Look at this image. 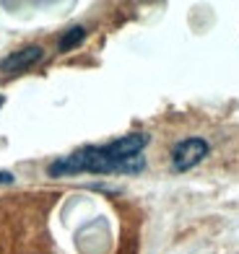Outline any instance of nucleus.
<instances>
[{"label": "nucleus", "instance_id": "3", "mask_svg": "<svg viewBox=\"0 0 239 254\" xmlns=\"http://www.w3.org/2000/svg\"><path fill=\"white\" fill-rule=\"evenodd\" d=\"M42 55H44V50L39 44H29V47H21L16 52H8L3 60H0V73H5V75L24 73L31 65H37L42 60Z\"/></svg>", "mask_w": 239, "mask_h": 254}, {"label": "nucleus", "instance_id": "4", "mask_svg": "<svg viewBox=\"0 0 239 254\" xmlns=\"http://www.w3.org/2000/svg\"><path fill=\"white\" fill-rule=\"evenodd\" d=\"M83 39H86V29H83V26H71L68 31H63V37H60V42H58V50H60V52H71V50H76Z\"/></svg>", "mask_w": 239, "mask_h": 254}, {"label": "nucleus", "instance_id": "1", "mask_svg": "<svg viewBox=\"0 0 239 254\" xmlns=\"http://www.w3.org/2000/svg\"><path fill=\"white\" fill-rule=\"evenodd\" d=\"M151 137L146 132H130L107 145H83L78 151L52 161L50 177H71V174H135L146 166L141 151Z\"/></svg>", "mask_w": 239, "mask_h": 254}, {"label": "nucleus", "instance_id": "5", "mask_svg": "<svg viewBox=\"0 0 239 254\" xmlns=\"http://www.w3.org/2000/svg\"><path fill=\"white\" fill-rule=\"evenodd\" d=\"M3 104H5V96H3V94H0V107H3Z\"/></svg>", "mask_w": 239, "mask_h": 254}, {"label": "nucleus", "instance_id": "2", "mask_svg": "<svg viewBox=\"0 0 239 254\" xmlns=\"http://www.w3.org/2000/svg\"><path fill=\"white\" fill-rule=\"evenodd\" d=\"M208 153H211L208 140H203V137H185V140H179L172 148V169L177 171V174L190 171V169H195Z\"/></svg>", "mask_w": 239, "mask_h": 254}]
</instances>
